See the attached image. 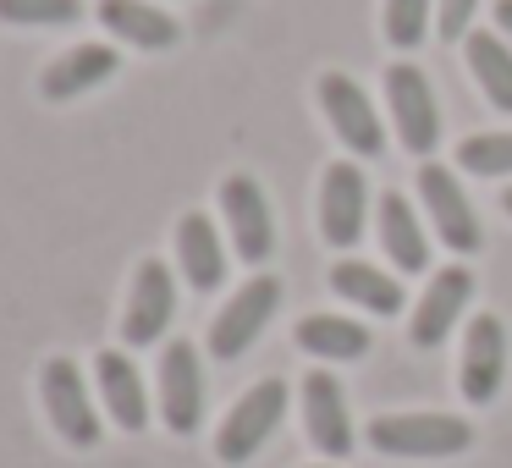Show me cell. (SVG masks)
<instances>
[{
  "instance_id": "1",
  "label": "cell",
  "mask_w": 512,
  "mask_h": 468,
  "mask_svg": "<svg viewBox=\"0 0 512 468\" xmlns=\"http://www.w3.org/2000/svg\"><path fill=\"white\" fill-rule=\"evenodd\" d=\"M369 446L386 457H457L474 446V424L457 413H380L369 419Z\"/></svg>"
},
{
  "instance_id": "2",
  "label": "cell",
  "mask_w": 512,
  "mask_h": 468,
  "mask_svg": "<svg viewBox=\"0 0 512 468\" xmlns=\"http://www.w3.org/2000/svg\"><path fill=\"white\" fill-rule=\"evenodd\" d=\"M287 419V380H259L243 397L232 402V413L221 419V435H215V457L221 463H248L259 446L276 435V424Z\"/></svg>"
},
{
  "instance_id": "3",
  "label": "cell",
  "mask_w": 512,
  "mask_h": 468,
  "mask_svg": "<svg viewBox=\"0 0 512 468\" xmlns=\"http://www.w3.org/2000/svg\"><path fill=\"white\" fill-rule=\"evenodd\" d=\"M386 105H391V127H397L402 149L413 155H430L441 144V105H435V89L413 61H397L386 67Z\"/></svg>"
},
{
  "instance_id": "4",
  "label": "cell",
  "mask_w": 512,
  "mask_h": 468,
  "mask_svg": "<svg viewBox=\"0 0 512 468\" xmlns=\"http://www.w3.org/2000/svg\"><path fill=\"white\" fill-rule=\"evenodd\" d=\"M39 391H45V413H50L61 441L78 446V452L100 446V408H94V397H89V386H83L72 358H50L45 375H39Z\"/></svg>"
},
{
  "instance_id": "5",
  "label": "cell",
  "mask_w": 512,
  "mask_h": 468,
  "mask_svg": "<svg viewBox=\"0 0 512 468\" xmlns=\"http://www.w3.org/2000/svg\"><path fill=\"white\" fill-rule=\"evenodd\" d=\"M314 100H320L325 122L336 127V138H342L353 155L375 160L380 149H386V122L375 116V105H369V94L358 89L347 72H325L320 83H314Z\"/></svg>"
},
{
  "instance_id": "6",
  "label": "cell",
  "mask_w": 512,
  "mask_h": 468,
  "mask_svg": "<svg viewBox=\"0 0 512 468\" xmlns=\"http://www.w3.org/2000/svg\"><path fill=\"white\" fill-rule=\"evenodd\" d=\"M276 303H281V281L276 276H254L243 292H232V303H226V309L215 314V325H210V353L221 358V364L243 358L248 347L259 342V331L276 320Z\"/></svg>"
},
{
  "instance_id": "7",
  "label": "cell",
  "mask_w": 512,
  "mask_h": 468,
  "mask_svg": "<svg viewBox=\"0 0 512 468\" xmlns=\"http://www.w3.org/2000/svg\"><path fill=\"white\" fill-rule=\"evenodd\" d=\"M221 215H226V232H232L237 259L248 265H265L276 254V215H270V199L254 177H226L221 182Z\"/></svg>"
},
{
  "instance_id": "8",
  "label": "cell",
  "mask_w": 512,
  "mask_h": 468,
  "mask_svg": "<svg viewBox=\"0 0 512 468\" xmlns=\"http://www.w3.org/2000/svg\"><path fill=\"white\" fill-rule=\"evenodd\" d=\"M160 419L171 435H193L204 419V364L193 342H171L160 353Z\"/></svg>"
},
{
  "instance_id": "9",
  "label": "cell",
  "mask_w": 512,
  "mask_h": 468,
  "mask_svg": "<svg viewBox=\"0 0 512 468\" xmlns=\"http://www.w3.org/2000/svg\"><path fill=\"white\" fill-rule=\"evenodd\" d=\"M364 215H369V182L353 160H336L320 177V237L331 248H353L364 237Z\"/></svg>"
},
{
  "instance_id": "10",
  "label": "cell",
  "mask_w": 512,
  "mask_h": 468,
  "mask_svg": "<svg viewBox=\"0 0 512 468\" xmlns=\"http://www.w3.org/2000/svg\"><path fill=\"white\" fill-rule=\"evenodd\" d=\"M171 314H177V281L160 259H144L133 276V298H127V314H122V336L127 347H149L166 336Z\"/></svg>"
},
{
  "instance_id": "11",
  "label": "cell",
  "mask_w": 512,
  "mask_h": 468,
  "mask_svg": "<svg viewBox=\"0 0 512 468\" xmlns=\"http://www.w3.org/2000/svg\"><path fill=\"white\" fill-rule=\"evenodd\" d=\"M419 193H424V210H430L435 232H441V243L452 248V254H474L485 237H479V215L468 210L463 188L452 182V171L435 166V160H424L419 166Z\"/></svg>"
},
{
  "instance_id": "12",
  "label": "cell",
  "mask_w": 512,
  "mask_h": 468,
  "mask_svg": "<svg viewBox=\"0 0 512 468\" xmlns=\"http://www.w3.org/2000/svg\"><path fill=\"white\" fill-rule=\"evenodd\" d=\"M501 380H507V325L496 314H474L463 331V397L496 402Z\"/></svg>"
},
{
  "instance_id": "13",
  "label": "cell",
  "mask_w": 512,
  "mask_h": 468,
  "mask_svg": "<svg viewBox=\"0 0 512 468\" xmlns=\"http://www.w3.org/2000/svg\"><path fill=\"white\" fill-rule=\"evenodd\" d=\"M303 424H309V441L320 446L325 457L353 452V413H347L342 380L325 375V369H309V375H303Z\"/></svg>"
},
{
  "instance_id": "14",
  "label": "cell",
  "mask_w": 512,
  "mask_h": 468,
  "mask_svg": "<svg viewBox=\"0 0 512 468\" xmlns=\"http://www.w3.org/2000/svg\"><path fill=\"white\" fill-rule=\"evenodd\" d=\"M468 298H474V270H463V265H446L441 276L430 281V292L419 298V309H413V320H408V336H413V347H441L446 336H452L457 314L468 309Z\"/></svg>"
},
{
  "instance_id": "15",
  "label": "cell",
  "mask_w": 512,
  "mask_h": 468,
  "mask_svg": "<svg viewBox=\"0 0 512 468\" xmlns=\"http://www.w3.org/2000/svg\"><path fill=\"white\" fill-rule=\"evenodd\" d=\"M116 67H122V56H116L111 45H72L45 67L39 89H45V100L67 105V100H78V94L100 89L105 78H116Z\"/></svg>"
},
{
  "instance_id": "16",
  "label": "cell",
  "mask_w": 512,
  "mask_h": 468,
  "mask_svg": "<svg viewBox=\"0 0 512 468\" xmlns=\"http://www.w3.org/2000/svg\"><path fill=\"white\" fill-rule=\"evenodd\" d=\"M100 23H105V34H116L133 50H171L182 39L177 17L149 6V0H100Z\"/></svg>"
},
{
  "instance_id": "17",
  "label": "cell",
  "mask_w": 512,
  "mask_h": 468,
  "mask_svg": "<svg viewBox=\"0 0 512 468\" xmlns=\"http://www.w3.org/2000/svg\"><path fill=\"white\" fill-rule=\"evenodd\" d=\"M177 265L193 292H215L226 281V248H221V232L210 226V215L188 210L177 221Z\"/></svg>"
},
{
  "instance_id": "18",
  "label": "cell",
  "mask_w": 512,
  "mask_h": 468,
  "mask_svg": "<svg viewBox=\"0 0 512 468\" xmlns=\"http://www.w3.org/2000/svg\"><path fill=\"white\" fill-rule=\"evenodd\" d=\"M94 375H100V402L105 413H111L116 424H122L127 435H138L149 424V397H144V375L133 369V358L127 353H100L94 358Z\"/></svg>"
},
{
  "instance_id": "19",
  "label": "cell",
  "mask_w": 512,
  "mask_h": 468,
  "mask_svg": "<svg viewBox=\"0 0 512 468\" xmlns=\"http://www.w3.org/2000/svg\"><path fill=\"white\" fill-rule=\"evenodd\" d=\"M380 243H386L391 265L408 270V276H419V270L430 265V237H424L419 215H413V204L402 199V193H386V199H380Z\"/></svg>"
},
{
  "instance_id": "20",
  "label": "cell",
  "mask_w": 512,
  "mask_h": 468,
  "mask_svg": "<svg viewBox=\"0 0 512 468\" xmlns=\"http://www.w3.org/2000/svg\"><path fill=\"white\" fill-rule=\"evenodd\" d=\"M298 347L314 358H325V364H347V358H364L369 347V331L358 320H347V314H309V320H298Z\"/></svg>"
},
{
  "instance_id": "21",
  "label": "cell",
  "mask_w": 512,
  "mask_h": 468,
  "mask_svg": "<svg viewBox=\"0 0 512 468\" xmlns=\"http://www.w3.org/2000/svg\"><path fill=\"white\" fill-rule=\"evenodd\" d=\"M331 287L369 314H402V281L386 276V270H375V265H364V259H336Z\"/></svg>"
},
{
  "instance_id": "22",
  "label": "cell",
  "mask_w": 512,
  "mask_h": 468,
  "mask_svg": "<svg viewBox=\"0 0 512 468\" xmlns=\"http://www.w3.org/2000/svg\"><path fill=\"white\" fill-rule=\"evenodd\" d=\"M463 50H468V67H474V78H479V89H485V100L496 105V111H512V50L501 45L490 28L468 34Z\"/></svg>"
},
{
  "instance_id": "23",
  "label": "cell",
  "mask_w": 512,
  "mask_h": 468,
  "mask_svg": "<svg viewBox=\"0 0 512 468\" xmlns=\"http://www.w3.org/2000/svg\"><path fill=\"white\" fill-rule=\"evenodd\" d=\"M457 166L474 177H512V133H474L457 144Z\"/></svg>"
},
{
  "instance_id": "24",
  "label": "cell",
  "mask_w": 512,
  "mask_h": 468,
  "mask_svg": "<svg viewBox=\"0 0 512 468\" xmlns=\"http://www.w3.org/2000/svg\"><path fill=\"white\" fill-rule=\"evenodd\" d=\"M83 17V0H0V23L17 28H67Z\"/></svg>"
},
{
  "instance_id": "25",
  "label": "cell",
  "mask_w": 512,
  "mask_h": 468,
  "mask_svg": "<svg viewBox=\"0 0 512 468\" xmlns=\"http://www.w3.org/2000/svg\"><path fill=\"white\" fill-rule=\"evenodd\" d=\"M430 12L435 0H386V39L397 50H419L430 34Z\"/></svg>"
},
{
  "instance_id": "26",
  "label": "cell",
  "mask_w": 512,
  "mask_h": 468,
  "mask_svg": "<svg viewBox=\"0 0 512 468\" xmlns=\"http://www.w3.org/2000/svg\"><path fill=\"white\" fill-rule=\"evenodd\" d=\"M474 6L479 0H435V28H441V39L452 45V39H468L474 34Z\"/></svg>"
},
{
  "instance_id": "27",
  "label": "cell",
  "mask_w": 512,
  "mask_h": 468,
  "mask_svg": "<svg viewBox=\"0 0 512 468\" xmlns=\"http://www.w3.org/2000/svg\"><path fill=\"white\" fill-rule=\"evenodd\" d=\"M496 28H501V34H512V0H496Z\"/></svg>"
},
{
  "instance_id": "28",
  "label": "cell",
  "mask_w": 512,
  "mask_h": 468,
  "mask_svg": "<svg viewBox=\"0 0 512 468\" xmlns=\"http://www.w3.org/2000/svg\"><path fill=\"white\" fill-rule=\"evenodd\" d=\"M501 204H507V215H512V188H507V193H501Z\"/></svg>"
},
{
  "instance_id": "29",
  "label": "cell",
  "mask_w": 512,
  "mask_h": 468,
  "mask_svg": "<svg viewBox=\"0 0 512 468\" xmlns=\"http://www.w3.org/2000/svg\"><path fill=\"white\" fill-rule=\"evenodd\" d=\"M314 468H331V463H314Z\"/></svg>"
}]
</instances>
